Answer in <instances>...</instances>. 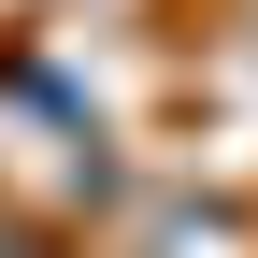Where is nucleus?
Returning <instances> with one entry per match:
<instances>
[]
</instances>
